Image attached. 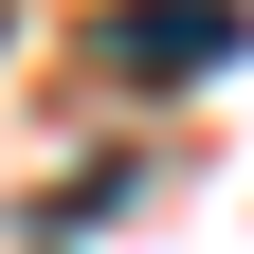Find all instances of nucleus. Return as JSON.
<instances>
[{
	"label": "nucleus",
	"mask_w": 254,
	"mask_h": 254,
	"mask_svg": "<svg viewBox=\"0 0 254 254\" xmlns=\"http://www.w3.org/2000/svg\"><path fill=\"white\" fill-rule=\"evenodd\" d=\"M109 73H145V91L236 73V18H218V0H182V18H109Z\"/></svg>",
	"instance_id": "1"
}]
</instances>
